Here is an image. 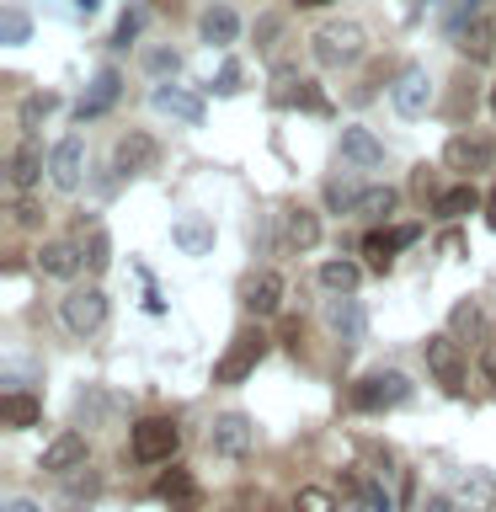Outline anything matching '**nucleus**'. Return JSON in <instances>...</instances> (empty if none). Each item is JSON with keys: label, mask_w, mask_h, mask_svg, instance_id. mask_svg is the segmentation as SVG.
I'll use <instances>...</instances> for the list:
<instances>
[{"label": "nucleus", "mask_w": 496, "mask_h": 512, "mask_svg": "<svg viewBox=\"0 0 496 512\" xmlns=\"http://www.w3.org/2000/svg\"><path fill=\"white\" fill-rule=\"evenodd\" d=\"M176 448H182V427H176L171 416H139V422L128 427V454L139 464H171Z\"/></svg>", "instance_id": "f257e3e1"}, {"label": "nucleus", "mask_w": 496, "mask_h": 512, "mask_svg": "<svg viewBox=\"0 0 496 512\" xmlns=\"http://www.w3.org/2000/svg\"><path fill=\"white\" fill-rule=\"evenodd\" d=\"M310 54H315V64H326V70H342V64H358L368 54V38H363L358 22H326V27H315Z\"/></svg>", "instance_id": "f03ea898"}, {"label": "nucleus", "mask_w": 496, "mask_h": 512, "mask_svg": "<svg viewBox=\"0 0 496 512\" xmlns=\"http://www.w3.org/2000/svg\"><path fill=\"white\" fill-rule=\"evenodd\" d=\"M262 358H267V331H262V326L235 331L230 347H224V358L214 363V384H240V379H251Z\"/></svg>", "instance_id": "7ed1b4c3"}, {"label": "nucleus", "mask_w": 496, "mask_h": 512, "mask_svg": "<svg viewBox=\"0 0 496 512\" xmlns=\"http://www.w3.org/2000/svg\"><path fill=\"white\" fill-rule=\"evenodd\" d=\"M411 395V379L395 374V368H379V374H363L358 384H352V411H390L400 406V400Z\"/></svg>", "instance_id": "20e7f679"}, {"label": "nucleus", "mask_w": 496, "mask_h": 512, "mask_svg": "<svg viewBox=\"0 0 496 512\" xmlns=\"http://www.w3.org/2000/svg\"><path fill=\"white\" fill-rule=\"evenodd\" d=\"M59 320L70 326L75 336H91V331H102V320H107V294L102 288H70V294L59 299Z\"/></svg>", "instance_id": "39448f33"}, {"label": "nucleus", "mask_w": 496, "mask_h": 512, "mask_svg": "<svg viewBox=\"0 0 496 512\" xmlns=\"http://www.w3.org/2000/svg\"><path fill=\"white\" fill-rule=\"evenodd\" d=\"M422 358H427V374L438 379L448 395H459V390H464V352H459V342H454L448 331L427 336V342H422Z\"/></svg>", "instance_id": "423d86ee"}, {"label": "nucleus", "mask_w": 496, "mask_h": 512, "mask_svg": "<svg viewBox=\"0 0 496 512\" xmlns=\"http://www.w3.org/2000/svg\"><path fill=\"white\" fill-rule=\"evenodd\" d=\"M208 448H214L219 459H246L256 448V427L246 411H224L214 416V427H208Z\"/></svg>", "instance_id": "0eeeda50"}, {"label": "nucleus", "mask_w": 496, "mask_h": 512, "mask_svg": "<svg viewBox=\"0 0 496 512\" xmlns=\"http://www.w3.org/2000/svg\"><path fill=\"white\" fill-rule=\"evenodd\" d=\"M48 182H54L59 192H75L80 182H86V139L80 134H64L54 150H48Z\"/></svg>", "instance_id": "6e6552de"}, {"label": "nucleus", "mask_w": 496, "mask_h": 512, "mask_svg": "<svg viewBox=\"0 0 496 512\" xmlns=\"http://www.w3.org/2000/svg\"><path fill=\"white\" fill-rule=\"evenodd\" d=\"M155 160H160V139L144 134V128H128V134L118 139V150H112V171L118 176H144V171H155Z\"/></svg>", "instance_id": "1a4fd4ad"}, {"label": "nucleus", "mask_w": 496, "mask_h": 512, "mask_svg": "<svg viewBox=\"0 0 496 512\" xmlns=\"http://www.w3.org/2000/svg\"><path fill=\"white\" fill-rule=\"evenodd\" d=\"M150 102H155V112H166L171 123H187V128H198L203 123V96L192 91V86H176V80H160V86L150 91Z\"/></svg>", "instance_id": "9d476101"}, {"label": "nucleus", "mask_w": 496, "mask_h": 512, "mask_svg": "<svg viewBox=\"0 0 496 512\" xmlns=\"http://www.w3.org/2000/svg\"><path fill=\"white\" fill-rule=\"evenodd\" d=\"M443 166H448V171H464V176L491 171V166H496V144L480 139V134H454V139L443 144Z\"/></svg>", "instance_id": "9b49d317"}, {"label": "nucleus", "mask_w": 496, "mask_h": 512, "mask_svg": "<svg viewBox=\"0 0 496 512\" xmlns=\"http://www.w3.org/2000/svg\"><path fill=\"white\" fill-rule=\"evenodd\" d=\"M390 102H395L400 118H422V112L432 107V75L422 70V64H406L400 80L390 86Z\"/></svg>", "instance_id": "f8f14e48"}, {"label": "nucleus", "mask_w": 496, "mask_h": 512, "mask_svg": "<svg viewBox=\"0 0 496 512\" xmlns=\"http://www.w3.org/2000/svg\"><path fill=\"white\" fill-rule=\"evenodd\" d=\"M86 454H91V443H86V432H59L54 443L43 448V459H38V470L43 475H75V470H86Z\"/></svg>", "instance_id": "ddd939ff"}, {"label": "nucleus", "mask_w": 496, "mask_h": 512, "mask_svg": "<svg viewBox=\"0 0 496 512\" xmlns=\"http://www.w3.org/2000/svg\"><path fill=\"white\" fill-rule=\"evenodd\" d=\"M283 294H288L283 272L262 267L256 278H246V288H240V304H246V310H251L256 320H267V315H278V310H283Z\"/></svg>", "instance_id": "4468645a"}, {"label": "nucleus", "mask_w": 496, "mask_h": 512, "mask_svg": "<svg viewBox=\"0 0 496 512\" xmlns=\"http://www.w3.org/2000/svg\"><path fill=\"white\" fill-rule=\"evenodd\" d=\"M326 326H331L336 342L358 347V342H363V331H368V310H363V299H352V294L326 299Z\"/></svg>", "instance_id": "2eb2a0df"}, {"label": "nucleus", "mask_w": 496, "mask_h": 512, "mask_svg": "<svg viewBox=\"0 0 496 512\" xmlns=\"http://www.w3.org/2000/svg\"><path fill=\"white\" fill-rule=\"evenodd\" d=\"M336 150H342V160H347L352 171H374V166H384V144H379L374 128H363V123H347L342 139H336Z\"/></svg>", "instance_id": "dca6fc26"}, {"label": "nucleus", "mask_w": 496, "mask_h": 512, "mask_svg": "<svg viewBox=\"0 0 496 512\" xmlns=\"http://www.w3.org/2000/svg\"><path fill=\"white\" fill-rule=\"evenodd\" d=\"M416 235H422V224H395V230H368V235H363V256H368V267H374V272H390L395 251H406Z\"/></svg>", "instance_id": "f3484780"}, {"label": "nucleus", "mask_w": 496, "mask_h": 512, "mask_svg": "<svg viewBox=\"0 0 496 512\" xmlns=\"http://www.w3.org/2000/svg\"><path fill=\"white\" fill-rule=\"evenodd\" d=\"M272 102H278V107H304V112H326V96L315 91V80H304L294 70L272 75Z\"/></svg>", "instance_id": "a211bd4d"}, {"label": "nucleus", "mask_w": 496, "mask_h": 512, "mask_svg": "<svg viewBox=\"0 0 496 512\" xmlns=\"http://www.w3.org/2000/svg\"><path fill=\"white\" fill-rule=\"evenodd\" d=\"M155 496L171 512H198L203 507V491H198V480H192V470H166L155 480Z\"/></svg>", "instance_id": "6ab92c4d"}, {"label": "nucleus", "mask_w": 496, "mask_h": 512, "mask_svg": "<svg viewBox=\"0 0 496 512\" xmlns=\"http://www.w3.org/2000/svg\"><path fill=\"white\" fill-rule=\"evenodd\" d=\"M118 96H123V75H118V70H102V75L86 86V96H80V107H75L80 123H91V118H102V112H112V107H118Z\"/></svg>", "instance_id": "aec40b11"}, {"label": "nucleus", "mask_w": 496, "mask_h": 512, "mask_svg": "<svg viewBox=\"0 0 496 512\" xmlns=\"http://www.w3.org/2000/svg\"><path fill=\"white\" fill-rule=\"evenodd\" d=\"M38 267L48 272V278H75V272L86 267V246H75V240H43Z\"/></svg>", "instance_id": "412c9836"}, {"label": "nucleus", "mask_w": 496, "mask_h": 512, "mask_svg": "<svg viewBox=\"0 0 496 512\" xmlns=\"http://www.w3.org/2000/svg\"><path fill=\"white\" fill-rule=\"evenodd\" d=\"M48 166H43V150L32 139H22L11 150V160H6V182H11V192H27V187H38V176H43Z\"/></svg>", "instance_id": "4be33fe9"}, {"label": "nucleus", "mask_w": 496, "mask_h": 512, "mask_svg": "<svg viewBox=\"0 0 496 512\" xmlns=\"http://www.w3.org/2000/svg\"><path fill=\"white\" fill-rule=\"evenodd\" d=\"M0 422H6L11 432L38 427V422H43V400L27 395V390H6V395H0Z\"/></svg>", "instance_id": "5701e85b"}, {"label": "nucleus", "mask_w": 496, "mask_h": 512, "mask_svg": "<svg viewBox=\"0 0 496 512\" xmlns=\"http://www.w3.org/2000/svg\"><path fill=\"white\" fill-rule=\"evenodd\" d=\"M283 240L294 251H315L320 246V214H315V208H304V203L288 208V214H283Z\"/></svg>", "instance_id": "b1692460"}, {"label": "nucleus", "mask_w": 496, "mask_h": 512, "mask_svg": "<svg viewBox=\"0 0 496 512\" xmlns=\"http://www.w3.org/2000/svg\"><path fill=\"white\" fill-rule=\"evenodd\" d=\"M171 240H176L187 256H208V251H214V224H208L203 214H187V219L171 224Z\"/></svg>", "instance_id": "393cba45"}, {"label": "nucleus", "mask_w": 496, "mask_h": 512, "mask_svg": "<svg viewBox=\"0 0 496 512\" xmlns=\"http://www.w3.org/2000/svg\"><path fill=\"white\" fill-rule=\"evenodd\" d=\"M454 43H459V54L470 59V64H480V59H491V54H496V27L486 22V11H480V16H475V22H470V27L459 32Z\"/></svg>", "instance_id": "a878e982"}, {"label": "nucleus", "mask_w": 496, "mask_h": 512, "mask_svg": "<svg viewBox=\"0 0 496 512\" xmlns=\"http://www.w3.org/2000/svg\"><path fill=\"white\" fill-rule=\"evenodd\" d=\"M198 32H203V43H235L240 38V16L230 11V6H208L203 11V22H198Z\"/></svg>", "instance_id": "bb28decb"}, {"label": "nucleus", "mask_w": 496, "mask_h": 512, "mask_svg": "<svg viewBox=\"0 0 496 512\" xmlns=\"http://www.w3.org/2000/svg\"><path fill=\"white\" fill-rule=\"evenodd\" d=\"M475 208H480V192L470 182H459V187H448V192L432 198V214L438 219H464V214H475Z\"/></svg>", "instance_id": "cd10ccee"}, {"label": "nucleus", "mask_w": 496, "mask_h": 512, "mask_svg": "<svg viewBox=\"0 0 496 512\" xmlns=\"http://www.w3.org/2000/svg\"><path fill=\"white\" fill-rule=\"evenodd\" d=\"M395 208H400V192H395V187H363V192H358V203H352V214L379 224V219H390Z\"/></svg>", "instance_id": "c85d7f7f"}, {"label": "nucleus", "mask_w": 496, "mask_h": 512, "mask_svg": "<svg viewBox=\"0 0 496 512\" xmlns=\"http://www.w3.org/2000/svg\"><path fill=\"white\" fill-rule=\"evenodd\" d=\"M358 283H363L358 262H326L320 267V288H331V294H358Z\"/></svg>", "instance_id": "c756f323"}, {"label": "nucleus", "mask_w": 496, "mask_h": 512, "mask_svg": "<svg viewBox=\"0 0 496 512\" xmlns=\"http://www.w3.org/2000/svg\"><path fill=\"white\" fill-rule=\"evenodd\" d=\"M54 107H59L54 91H32V96H22V107H16V123H22V134H32V128H38Z\"/></svg>", "instance_id": "7c9ffc66"}, {"label": "nucleus", "mask_w": 496, "mask_h": 512, "mask_svg": "<svg viewBox=\"0 0 496 512\" xmlns=\"http://www.w3.org/2000/svg\"><path fill=\"white\" fill-rule=\"evenodd\" d=\"M144 22H150V6H144V0H134V6H128L123 16H118V32H112V43L118 48H128L144 32Z\"/></svg>", "instance_id": "2f4dec72"}, {"label": "nucleus", "mask_w": 496, "mask_h": 512, "mask_svg": "<svg viewBox=\"0 0 496 512\" xmlns=\"http://www.w3.org/2000/svg\"><path fill=\"white\" fill-rule=\"evenodd\" d=\"M107 262H112V240H107L102 224H91V235H86V267L91 272H107Z\"/></svg>", "instance_id": "473e14b6"}, {"label": "nucleus", "mask_w": 496, "mask_h": 512, "mask_svg": "<svg viewBox=\"0 0 496 512\" xmlns=\"http://www.w3.org/2000/svg\"><path fill=\"white\" fill-rule=\"evenodd\" d=\"M294 512H342V507H336V496H331L326 486H299Z\"/></svg>", "instance_id": "72a5a7b5"}, {"label": "nucleus", "mask_w": 496, "mask_h": 512, "mask_svg": "<svg viewBox=\"0 0 496 512\" xmlns=\"http://www.w3.org/2000/svg\"><path fill=\"white\" fill-rule=\"evenodd\" d=\"M448 326H454V331H480V326H486V310H480V299H459L454 315H448Z\"/></svg>", "instance_id": "f704fd0d"}, {"label": "nucleus", "mask_w": 496, "mask_h": 512, "mask_svg": "<svg viewBox=\"0 0 496 512\" xmlns=\"http://www.w3.org/2000/svg\"><path fill=\"white\" fill-rule=\"evenodd\" d=\"M0 43H6V48L27 43V16L22 11H0Z\"/></svg>", "instance_id": "c9c22d12"}, {"label": "nucleus", "mask_w": 496, "mask_h": 512, "mask_svg": "<svg viewBox=\"0 0 496 512\" xmlns=\"http://www.w3.org/2000/svg\"><path fill=\"white\" fill-rule=\"evenodd\" d=\"M96 491H102V475H96V470H75V480H70V502L80 507V502H91Z\"/></svg>", "instance_id": "e433bc0d"}, {"label": "nucleus", "mask_w": 496, "mask_h": 512, "mask_svg": "<svg viewBox=\"0 0 496 512\" xmlns=\"http://www.w3.org/2000/svg\"><path fill=\"white\" fill-rule=\"evenodd\" d=\"M358 192H363V187H347V182H326V208H331V214H342V208L352 214V203H358Z\"/></svg>", "instance_id": "4c0bfd02"}, {"label": "nucleus", "mask_w": 496, "mask_h": 512, "mask_svg": "<svg viewBox=\"0 0 496 512\" xmlns=\"http://www.w3.org/2000/svg\"><path fill=\"white\" fill-rule=\"evenodd\" d=\"M240 80H246V70H240L235 59H224V64H219V75H214V91H219V96H235V91H240Z\"/></svg>", "instance_id": "58836bf2"}, {"label": "nucleus", "mask_w": 496, "mask_h": 512, "mask_svg": "<svg viewBox=\"0 0 496 512\" xmlns=\"http://www.w3.org/2000/svg\"><path fill=\"white\" fill-rule=\"evenodd\" d=\"M278 38H283V16H262V22H256V48H262V54H272V48H278Z\"/></svg>", "instance_id": "ea45409f"}, {"label": "nucleus", "mask_w": 496, "mask_h": 512, "mask_svg": "<svg viewBox=\"0 0 496 512\" xmlns=\"http://www.w3.org/2000/svg\"><path fill=\"white\" fill-rule=\"evenodd\" d=\"M11 224H16V230H38V224H43V208L27 203V198H16V203H11Z\"/></svg>", "instance_id": "a19ab883"}, {"label": "nucleus", "mask_w": 496, "mask_h": 512, "mask_svg": "<svg viewBox=\"0 0 496 512\" xmlns=\"http://www.w3.org/2000/svg\"><path fill=\"white\" fill-rule=\"evenodd\" d=\"M144 64H150V75H166V80L182 70V59H176L171 48H150V54H144Z\"/></svg>", "instance_id": "79ce46f5"}, {"label": "nucleus", "mask_w": 496, "mask_h": 512, "mask_svg": "<svg viewBox=\"0 0 496 512\" xmlns=\"http://www.w3.org/2000/svg\"><path fill=\"white\" fill-rule=\"evenodd\" d=\"M219 512H262V496H251V491H240V496H230Z\"/></svg>", "instance_id": "37998d69"}, {"label": "nucleus", "mask_w": 496, "mask_h": 512, "mask_svg": "<svg viewBox=\"0 0 496 512\" xmlns=\"http://www.w3.org/2000/svg\"><path fill=\"white\" fill-rule=\"evenodd\" d=\"M480 374H486V379L496 384V336L486 342V352H480Z\"/></svg>", "instance_id": "c03bdc74"}, {"label": "nucleus", "mask_w": 496, "mask_h": 512, "mask_svg": "<svg viewBox=\"0 0 496 512\" xmlns=\"http://www.w3.org/2000/svg\"><path fill=\"white\" fill-rule=\"evenodd\" d=\"M6 512H43V507L32 502V496H11V502H6Z\"/></svg>", "instance_id": "a18cd8bd"}, {"label": "nucleus", "mask_w": 496, "mask_h": 512, "mask_svg": "<svg viewBox=\"0 0 496 512\" xmlns=\"http://www.w3.org/2000/svg\"><path fill=\"white\" fill-rule=\"evenodd\" d=\"M411 187H416V192H432V171H427V166H416V176H411Z\"/></svg>", "instance_id": "49530a36"}, {"label": "nucleus", "mask_w": 496, "mask_h": 512, "mask_svg": "<svg viewBox=\"0 0 496 512\" xmlns=\"http://www.w3.org/2000/svg\"><path fill=\"white\" fill-rule=\"evenodd\" d=\"M422 512H454V502H448V496H427Z\"/></svg>", "instance_id": "de8ad7c7"}, {"label": "nucleus", "mask_w": 496, "mask_h": 512, "mask_svg": "<svg viewBox=\"0 0 496 512\" xmlns=\"http://www.w3.org/2000/svg\"><path fill=\"white\" fill-rule=\"evenodd\" d=\"M299 11H315V6H331V0H294Z\"/></svg>", "instance_id": "09e8293b"}, {"label": "nucleus", "mask_w": 496, "mask_h": 512, "mask_svg": "<svg viewBox=\"0 0 496 512\" xmlns=\"http://www.w3.org/2000/svg\"><path fill=\"white\" fill-rule=\"evenodd\" d=\"M75 6H80V11H96V6H102V0H75Z\"/></svg>", "instance_id": "8fccbe9b"}, {"label": "nucleus", "mask_w": 496, "mask_h": 512, "mask_svg": "<svg viewBox=\"0 0 496 512\" xmlns=\"http://www.w3.org/2000/svg\"><path fill=\"white\" fill-rule=\"evenodd\" d=\"M491 112H496V86H491Z\"/></svg>", "instance_id": "3c124183"}]
</instances>
